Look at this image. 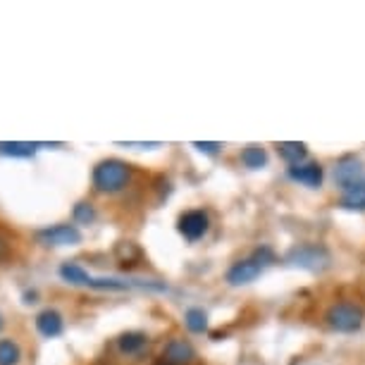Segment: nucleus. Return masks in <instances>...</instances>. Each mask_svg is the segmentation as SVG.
<instances>
[{"label":"nucleus","instance_id":"obj_1","mask_svg":"<svg viewBox=\"0 0 365 365\" xmlns=\"http://www.w3.org/2000/svg\"><path fill=\"white\" fill-rule=\"evenodd\" d=\"M129 179H132V168L117 158L101 160L93 168V187L101 194H117L127 187Z\"/></svg>","mask_w":365,"mask_h":365},{"label":"nucleus","instance_id":"obj_2","mask_svg":"<svg viewBox=\"0 0 365 365\" xmlns=\"http://www.w3.org/2000/svg\"><path fill=\"white\" fill-rule=\"evenodd\" d=\"M272 251L270 249H260L256 251L253 256L239 260V263H234L230 267V272H227V282H230L232 287H244V284H251L253 279H258L260 274L265 272V267L272 263Z\"/></svg>","mask_w":365,"mask_h":365},{"label":"nucleus","instance_id":"obj_3","mask_svg":"<svg viewBox=\"0 0 365 365\" xmlns=\"http://www.w3.org/2000/svg\"><path fill=\"white\" fill-rule=\"evenodd\" d=\"M325 320L334 332L351 334L363 327V311L354 303H334V306H329Z\"/></svg>","mask_w":365,"mask_h":365},{"label":"nucleus","instance_id":"obj_4","mask_svg":"<svg viewBox=\"0 0 365 365\" xmlns=\"http://www.w3.org/2000/svg\"><path fill=\"white\" fill-rule=\"evenodd\" d=\"M287 263L294 267H301V270L322 272L329 267V253L322 249V246H315V244L296 246V249L289 251Z\"/></svg>","mask_w":365,"mask_h":365},{"label":"nucleus","instance_id":"obj_5","mask_svg":"<svg viewBox=\"0 0 365 365\" xmlns=\"http://www.w3.org/2000/svg\"><path fill=\"white\" fill-rule=\"evenodd\" d=\"M334 182H336V187H341L344 191L363 184L365 182V165L361 158L344 155L334 168Z\"/></svg>","mask_w":365,"mask_h":365},{"label":"nucleus","instance_id":"obj_6","mask_svg":"<svg viewBox=\"0 0 365 365\" xmlns=\"http://www.w3.org/2000/svg\"><path fill=\"white\" fill-rule=\"evenodd\" d=\"M36 239L43 246H77L81 244V232L74 225H53L38 230Z\"/></svg>","mask_w":365,"mask_h":365},{"label":"nucleus","instance_id":"obj_7","mask_svg":"<svg viewBox=\"0 0 365 365\" xmlns=\"http://www.w3.org/2000/svg\"><path fill=\"white\" fill-rule=\"evenodd\" d=\"M210 227V220H208V212L203 210H187L177 222V230L187 241H198L201 237H205Z\"/></svg>","mask_w":365,"mask_h":365},{"label":"nucleus","instance_id":"obj_8","mask_svg":"<svg viewBox=\"0 0 365 365\" xmlns=\"http://www.w3.org/2000/svg\"><path fill=\"white\" fill-rule=\"evenodd\" d=\"M322 177L325 172L318 163H308V165H292L289 168V179L294 182L303 184V187H311V189H320L322 187Z\"/></svg>","mask_w":365,"mask_h":365},{"label":"nucleus","instance_id":"obj_9","mask_svg":"<svg viewBox=\"0 0 365 365\" xmlns=\"http://www.w3.org/2000/svg\"><path fill=\"white\" fill-rule=\"evenodd\" d=\"M163 358L168 365H187L196 358V351L189 341L184 339H172L163 351Z\"/></svg>","mask_w":365,"mask_h":365},{"label":"nucleus","instance_id":"obj_10","mask_svg":"<svg viewBox=\"0 0 365 365\" xmlns=\"http://www.w3.org/2000/svg\"><path fill=\"white\" fill-rule=\"evenodd\" d=\"M63 315H60L55 308H46V311H41L36 315V329L41 336H46V339H53V336H60L63 334Z\"/></svg>","mask_w":365,"mask_h":365},{"label":"nucleus","instance_id":"obj_11","mask_svg":"<svg viewBox=\"0 0 365 365\" xmlns=\"http://www.w3.org/2000/svg\"><path fill=\"white\" fill-rule=\"evenodd\" d=\"M41 143L31 141H0V155L8 158H31L38 150Z\"/></svg>","mask_w":365,"mask_h":365},{"label":"nucleus","instance_id":"obj_12","mask_svg":"<svg viewBox=\"0 0 365 365\" xmlns=\"http://www.w3.org/2000/svg\"><path fill=\"white\" fill-rule=\"evenodd\" d=\"M60 277H63L67 284H74V287H88V282H91V274L79 263H63L60 265Z\"/></svg>","mask_w":365,"mask_h":365},{"label":"nucleus","instance_id":"obj_13","mask_svg":"<svg viewBox=\"0 0 365 365\" xmlns=\"http://www.w3.org/2000/svg\"><path fill=\"white\" fill-rule=\"evenodd\" d=\"M277 150L289 165H301V160H306L308 155V146L303 141H282Z\"/></svg>","mask_w":365,"mask_h":365},{"label":"nucleus","instance_id":"obj_14","mask_svg":"<svg viewBox=\"0 0 365 365\" xmlns=\"http://www.w3.org/2000/svg\"><path fill=\"white\" fill-rule=\"evenodd\" d=\"M146 341H148V336L143 334V332H125L117 339V349L122 351V354H139V351L146 346Z\"/></svg>","mask_w":365,"mask_h":365},{"label":"nucleus","instance_id":"obj_15","mask_svg":"<svg viewBox=\"0 0 365 365\" xmlns=\"http://www.w3.org/2000/svg\"><path fill=\"white\" fill-rule=\"evenodd\" d=\"M241 163L246 165L249 170H263L267 165V153L263 146H246L244 150H241Z\"/></svg>","mask_w":365,"mask_h":365},{"label":"nucleus","instance_id":"obj_16","mask_svg":"<svg viewBox=\"0 0 365 365\" xmlns=\"http://www.w3.org/2000/svg\"><path fill=\"white\" fill-rule=\"evenodd\" d=\"M341 208L344 210H365V182L358 187L344 191L341 196Z\"/></svg>","mask_w":365,"mask_h":365},{"label":"nucleus","instance_id":"obj_17","mask_svg":"<svg viewBox=\"0 0 365 365\" xmlns=\"http://www.w3.org/2000/svg\"><path fill=\"white\" fill-rule=\"evenodd\" d=\"M22 349L15 339H0V365H17Z\"/></svg>","mask_w":365,"mask_h":365},{"label":"nucleus","instance_id":"obj_18","mask_svg":"<svg viewBox=\"0 0 365 365\" xmlns=\"http://www.w3.org/2000/svg\"><path fill=\"white\" fill-rule=\"evenodd\" d=\"M184 322H187V327L194 334H203L208 329V315L201 308H189L187 315H184Z\"/></svg>","mask_w":365,"mask_h":365},{"label":"nucleus","instance_id":"obj_19","mask_svg":"<svg viewBox=\"0 0 365 365\" xmlns=\"http://www.w3.org/2000/svg\"><path fill=\"white\" fill-rule=\"evenodd\" d=\"M74 220L81 225H91L96 220V210L91 203H77L74 205Z\"/></svg>","mask_w":365,"mask_h":365},{"label":"nucleus","instance_id":"obj_20","mask_svg":"<svg viewBox=\"0 0 365 365\" xmlns=\"http://www.w3.org/2000/svg\"><path fill=\"white\" fill-rule=\"evenodd\" d=\"M194 148H198L201 153L217 155L220 148H222V143H217V141H194Z\"/></svg>","mask_w":365,"mask_h":365},{"label":"nucleus","instance_id":"obj_21","mask_svg":"<svg viewBox=\"0 0 365 365\" xmlns=\"http://www.w3.org/2000/svg\"><path fill=\"white\" fill-rule=\"evenodd\" d=\"M117 146H125V148H160L158 141H148V143H136V141H117Z\"/></svg>","mask_w":365,"mask_h":365},{"label":"nucleus","instance_id":"obj_22","mask_svg":"<svg viewBox=\"0 0 365 365\" xmlns=\"http://www.w3.org/2000/svg\"><path fill=\"white\" fill-rule=\"evenodd\" d=\"M10 256V244H8V239L0 234V260H5Z\"/></svg>","mask_w":365,"mask_h":365},{"label":"nucleus","instance_id":"obj_23","mask_svg":"<svg viewBox=\"0 0 365 365\" xmlns=\"http://www.w3.org/2000/svg\"><path fill=\"white\" fill-rule=\"evenodd\" d=\"M36 296H38L36 292H26L24 294V303H36Z\"/></svg>","mask_w":365,"mask_h":365},{"label":"nucleus","instance_id":"obj_24","mask_svg":"<svg viewBox=\"0 0 365 365\" xmlns=\"http://www.w3.org/2000/svg\"><path fill=\"white\" fill-rule=\"evenodd\" d=\"M3 327H5V320H3V313H0V332H3Z\"/></svg>","mask_w":365,"mask_h":365}]
</instances>
